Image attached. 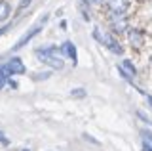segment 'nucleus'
Masks as SVG:
<instances>
[{
  "label": "nucleus",
  "instance_id": "423d86ee",
  "mask_svg": "<svg viewBox=\"0 0 152 151\" xmlns=\"http://www.w3.org/2000/svg\"><path fill=\"white\" fill-rule=\"evenodd\" d=\"M13 12V2L12 0H0V23H4Z\"/></svg>",
  "mask_w": 152,
  "mask_h": 151
},
{
  "label": "nucleus",
  "instance_id": "39448f33",
  "mask_svg": "<svg viewBox=\"0 0 152 151\" xmlns=\"http://www.w3.org/2000/svg\"><path fill=\"white\" fill-rule=\"evenodd\" d=\"M59 52H61V58H70L72 65H76V61H78V54H76V46L70 40L63 42V46L59 48Z\"/></svg>",
  "mask_w": 152,
  "mask_h": 151
},
{
  "label": "nucleus",
  "instance_id": "f03ea898",
  "mask_svg": "<svg viewBox=\"0 0 152 151\" xmlns=\"http://www.w3.org/2000/svg\"><path fill=\"white\" fill-rule=\"evenodd\" d=\"M36 56L40 61H44L46 65H50L51 69H63L65 67V61L61 58V52L55 46H44V48H36Z\"/></svg>",
  "mask_w": 152,
  "mask_h": 151
},
{
  "label": "nucleus",
  "instance_id": "1a4fd4ad",
  "mask_svg": "<svg viewBox=\"0 0 152 151\" xmlns=\"http://www.w3.org/2000/svg\"><path fill=\"white\" fill-rule=\"evenodd\" d=\"M72 96H76V98H78V96H86V90H74Z\"/></svg>",
  "mask_w": 152,
  "mask_h": 151
},
{
  "label": "nucleus",
  "instance_id": "9b49d317",
  "mask_svg": "<svg viewBox=\"0 0 152 151\" xmlns=\"http://www.w3.org/2000/svg\"><path fill=\"white\" fill-rule=\"evenodd\" d=\"M142 134H145V138H148V140L152 141V132H150V130H142Z\"/></svg>",
  "mask_w": 152,
  "mask_h": 151
},
{
  "label": "nucleus",
  "instance_id": "f257e3e1",
  "mask_svg": "<svg viewBox=\"0 0 152 151\" xmlns=\"http://www.w3.org/2000/svg\"><path fill=\"white\" fill-rule=\"evenodd\" d=\"M93 38L99 42V44H103L104 48H108L112 52V54H118V56H124V46H122V42L118 40V36H114L112 33H108V31H104L101 29V27H95L93 29Z\"/></svg>",
  "mask_w": 152,
  "mask_h": 151
},
{
  "label": "nucleus",
  "instance_id": "7ed1b4c3",
  "mask_svg": "<svg viewBox=\"0 0 152 151\" xmlns=\"http://www.w3.org/2000/svg\"><path fill=\"white\" fill-rule=\"evenodd\" d=\"M46 21H48V16H44V17H42V21H38L36 25H32L31 29L27 31V35H23L21 38H19V42H17V44L12 48V52H17V50H21L25 44H28V40H32V38H34V36L38 35V33H42V29H44V25H46Z\"/></svg>",
  "mask_w": 152,
  "mask_h": 151
},
{
  "label": "nucleus",
  "instance_id": "9d476101",
  "mask_svg": "<svg viewBox=\"0 0 152 151\" xmlns=\"http://www.w3.org/2000/svg\"><path fill=\"white\" fill-rule=\"evenodd\" d=\"M0 141H2L4 145L8 144V138H6V136H4V132H2V130H0Z\"/></svg>",
  "mask_w": 152,
  "mask_h": 151
},
{
  "label": "nucleus",
  "instance_id": "20e7f679",
  "mask_svg": "<svg viewBox=\"0 0 152 151\" xmlns=\"http://www.w3.org/2000/svg\"><path fill=\"white\" fill-rule=\"evenodd\" d=\"M6 67H8L10 73H12V77L13 75H25L27 73V67H25V63H23V59L19 58V56H13L6 63Z\"/></svg>",
  "mask_w": 152,
  "mask_h": 151
},
{
  "label": "nucleus",
  "instance_id": "f8f14e48",
  "mask_svg": "<svg viewBox=\"0 0 152 151\" xmlns=\"http://www.w3.org/2000/svg\"><path fill=\"white\" fill-rule=\"evenodd\" d=\"M142 147H145V151H152V145L148 144V141H145V145H142Z\"/></svg>",
  "mask_w": 152,
  "mask_h": 151
},
{
  "label": "nucleus",
  "instance_id": "0eeeda50",
  "mask_svg": "<svg viewBox=\"0 0 152 151\" xmlns=\"http://www.w3.org/2000/svg\"><path fill=\"white\" fill-rule=\"evenodd\" d=\"M34 0H17V13H23V10H27Z\"/></svg>",
  "mask_w": 152,
  "mask_h": 151
},
{
  "label": "nucleus",
  "instance_id": "6e6552de",
  "mask_svg": "<svg viewBox=\"0 0 152 151\" xmlns=\"http://www.w3.org/2000/svg\"><path fill=\"white\" fill-rule=\"evenodd\" d=\"M124 67H127V69L131 71V75H135V65H133L129 59H124Z\"/></svg>",
  "mask_w": 152,
  "mask_h": 151
},
{
  "label": "nucleus",
  "instance_id": "ddd939ff",
  "mask_svg": "<svg viewBox=\"0 0 152 151\" xmlns=\"http://www.w3.org/2000/svg\"><path fill=\"white\" fill-rule=\"evenodd\" d=\"M4 84H6V82H4V81H0V90H2V88H4Z\"/></svg>",
  "mask_w": 152,
  "mask_h": 151
}]
</instances>
